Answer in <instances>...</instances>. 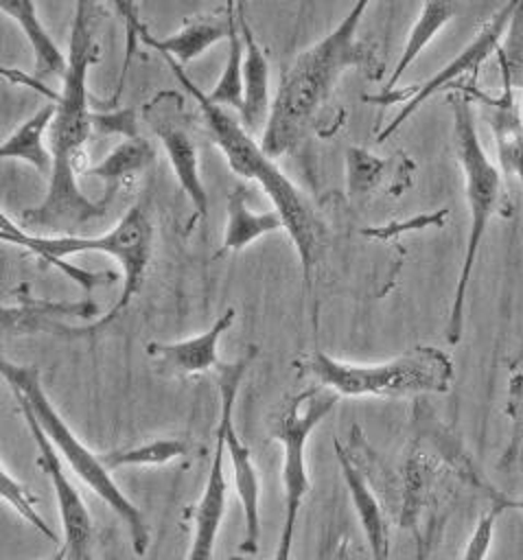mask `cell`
<instances>
[{"label": "cell", "instance_id": "cell-1", "mask_svg": "<svg viewBox=\"0 0 523 560\" xmlns=\"http://www.w3.org/2000/svg\"><path fill=\"white\" fill-rule=\"evenodd\" d=\"M101 13L103 7L96 2L74 4L68 70L61 79L57 112L48 129L53 171L46 197L20 214L22 223L28 228L74 234L77 228L103 219L107 212V206L85 197L77 182L81 175L79 160L83 158V147L92 133L94 109H90L88 101V70L101 59V44L96 39Z\"/></svg>", "mask_w": 523, "mask_h": 560}, {"label": "cell", "instance_id": "cell-2", "mask_svg": "<svg viewBox=\"0 0 523 560\" xmlns=\"http://www.w3.org/2000/svg\"><path fill=\"white\" fill-rule=\"evenodd\" d=\"M365 9V0L355 2L341 22L304 48L282 74L260 136V147L271 160L284 155L306 138L319 109L328 103L348 70H365L372 81L383 77L385 63L370 44L357 37Z\"/></svg>", "mask_w": 523, "mask_h": 560}, {"label": "cell", "instance_id": "cell-3", "mask_svg": "<svg viewBox=\"0 0 523 560\" xmlns=\"http://www.w3.org/2000/svg\"><path fill=\"white\" fill-rule=\"evenodd\" d=\"M168 68L173 70L175 79L182 83L184 90L197 101L206 129L219 151L225 155L230 168L243 177L254 179L260 184L265 195L271 199L274 210L282 217L284 232L289 234L300 265L304 284L311 289L313 282V269L319 262L322 249H324V236L326 225L315 212V208L309 203V199L302 195V190L280 171V166L263 151L260 142L252 138V133L241 125V120L232 118L225 107H219L206 98V92L199 90L190 77L184 72L182 66H177L173 59H166Z\"/></svg>", "mask_w": 523, "mask_h": 560}, {"label": "cell", "instance_id": "cell-4", "mask_svg": "<svg viewBox=\"0 0 523 560\" xmlns=\"http://www.w3.org/2000/svg\"><path fill=\"white\" fill-rule=\"evenodd\" d=\"M0 238L4 243H13L18 247L28 249L31 254L39 256L48 265L57 267L63 262L68 256L83 254V252H101L118 260L123 269V289L118 300L112 304V308L94 319L88 326H66L57 324L53 319H33L31 332H50V335H61L66 339H77V337H88L105 330L120 313L129 306V302L140 293L144 273L151 260L153 252V223L142 206H131L123 219L107 232L98 236H81V234H59V236H42L35 232H26L20 228L15 221L9 219L7 212L0 217Z\"/></svg>", "mask_w": 523, "mask_h": 560}, {"label": "cell", "instance_id": "cell-5", "mask_svg": "<svg viewBox=\"0 0 523 560\" xmlns=\"http://www.w3.org/2000/svg\"><path fill=\"white\" fill-rule=\"evenodd\" d=\"M300 376L335 392L339 398H405L446 394L453 381L451 357L433 346H414L387 361L350 363L322 350L302 352L291 361Z\"/></svg>", "mask_w": 523, "mask_h": 560}, {"label": "cell", "instance_id": "cell-6", "mask_svg": "<svg viewBox=\"0 0 523 560\" xmlns=\"http://www.w3.org/2000/svg\"><path fill=\"white\" fill-rule=\"evenodd\" d=\"M2 378L11 387V394L15 400H22L28 405V409L35 413L37 422L42 424L44 433L57 448V453L68 462L72 472L98 497L103 499L109 510H114L116 516L127 525L131 547L136 556H144L151 542V534L147 527V521L140 512V508L127 499V494L120 490V486L114 481L112 470L105 466L101 453L90 451L77 433L68 427V422L61 418V413L55 409L53 400L48 398L39 368L35 365H18L11 361H2Z\"/></svg>", "mask_w": 523, "mask_h": 560}, {"label": "cell", "instance_id": "cell-7", "mask_svg": "<svg viewBox=\"0 0 523 560\" xmlns=\"http://www.w3.org/2000/svg\"><path fill=\"white\" fill-rule=\"evenodd\" d=\"M451 116H453V142L457 162L464 175V195L468 208V234L466 247L460 265L457 284L453 291L451 311L444 326L446 343L455 346L464 332V302L473 273V265L477 260L479 245L484 241L486 228L492 214L501 208L503 201V177L497 164L488 158L481 147L475 116H473V98L466 92H455L449 96Z\"/></svg>", "mask_w": 523, "mask_h": 560}, {"label": "cell", "instance_id": "cell-8", "mask_svg": "<svg viewBox=\"0 0 523 560\" xmlns=\"http://www.w3.org/2000/svg\"><path fill=\"white\" fill-rule=\"evenodd\" d=\"M339 396L322 385H311L300 394L289 396L271 422V438L282 444V497L284 523L278 538L274 560H289L298 512L304 497L313 490L306 472V442L315 427L335 409Z\"/></svg>", "mask_w": 523, "mask_h": 560}, {"label": "cell", "instance_id": "cell-9", "mask_svg": "<svg viewBox=\"0 0 523 560\" xmlns=\"http://www.w3.org/2000/svg\"><path fill=\"white\" fill-rule=\"evenodd\" d=\"M258 354V346L249 343L245 352L228 363L217 365V387H219V422L217 429L223 433L232 477L236 486V494L243 508V538H241V551L254 553L258 549L260 540V479L258 470L252 462V453L247 444L239 438L234 427V402L239 387L252 365V361Z\"/></svg>", "mask_w": 523, "mask_h": 560}, {"label": "cell", "instance_id": "cell-10", "mask_svg": "<svg viewBox=\"0 0 523 560\" xmlns=\"http://www.w3.org/2000/svg\"><path fill=\"white\" fill-rule=\"evenodd\" d=\"M514 9H516V2H508L503 7H499L484 24L481 28L477 31V35L446 63L442 66L431 79H427L425 83L420 85H414V88H407L405 92L400 90H390V92H379V94H368L363 96L365 103H376V105H398L403 103V107L396 112V116L390 120V125L376 136L379 142L387 140L394 131H398V127L409 120L425 101H429L435 92L449 88L451 83H455L457 79L462 77H475L479 66L492 55L497 52V48L501 46L505 33H508V26H510V20L514 15Z\"/></svg>", "mask_w": 523, "mask_h": 560}, {"label": "cell", "instance_id": "cell-11", "mask_svg": "<svg viewBox=\"0 0 523 560\" xmlns=\"http://www.w3.org/2000/svg\"><path fill=\"white\" fill-rule=\"evenodd\" d=\"M144 120L160 140L171 168L186 192L188 201L195 208V219L188 223V228L197 219L208 217V190L199 175V158L197 147L190 136V131L184 125V112H182V98L179 94L171 90H162L144 105Z\"/></svg>", "mask_w": 523, "mask_h": 560}, {"label": "cell", "instance_id": "cell-12", "mask_svg": "<svg viewBox=\"0 0 523 560\" xmlns=\"http://www.w3.org/2000/svg\"><path fill=\"white\" fill-rule=\"evenodd\" d=\"M18 407L24 416V422L35 440L37 446V464L53 483L55 497H57V508H59V518H61V532H63V547L68 551V560H96L94 556V527H92V516L88 512V505L81 497V492L74 488V483L68 479L61 455L44 433L42 424L37 422L35 413L18 400Z\"/></svg>", "mask_w": 523, "mask_h": 560}, {"label": "cell", "instance_id": "cell-13", "mask_svg": "<svg viewBox=\"0 0 523 560\" xmlns=\"http://www.w3.org/2000/svg\"><path fill=\"white\" fill-rule=\"evenodd\" d=\"M236 311L228 308L217 322L188 339L179 341H149L144 352L153 365L168 376H195L217 370L219 361V339L234 324Z\"/></svg>", "mask_w": 523, "mask_h": 560}, {"label": "cell", "instance_id": "cell-14", "mask_svg": "<svg viewBox=\"0 0 523 560\" xmlns=\"http://www.w3.org/2000/svg\"><path fill=\"white\" fill-rule=\"evenodd\" d=\"M133 24H136L138 37L147 46L155 48L164 59H173L177 66L184 68L190 61H195L197 57H201L208 48H212L223 37L228 39L230 9L225 2V7H221V9L186 18L184 24L166 37H153L149 33V28L138 20V15L133 18Z\"/></svg>", "mask_w": 523, "mask_h": 560}, {"label": "cell", "instance_id": "cell-15", "mask_svg": "<svg viewBox=\"0 0 523 560\" xmlns=\"http://www.w3.org/2000/svg\"><path fill=\"white\" fill-rule=\"evenodd\" d=\"M223 457H225V440H223V433L217 429L214 453L208 468L206 486L190 512L195 529H193V540H190L186 560H214V542H217V534L228 505V481L223 470Z\"/></svg>", "mask_w": 523, "mask_h": 560}, {"label": "cell", "instance_id": "cell-16", "mask_svg": "<svg viewBox=\"0 0 523 560\" xmlns=\"http://www.w3.org/2000/svg\"><path fill=\"white\" fill-rule=\"evenodd\" d=\"M473 94L486 107L501 177H516L523 186V112L516 103V90L501 83V92L497 96L470 90V96Z\"/></svg>", "mask_w": 523, "mask_h": 560}, {"label": "cell", "instance_id": "cell-17", "mask_svg": "<svg viewBox=\"0 0 523 560\" xmlns=\"http://www.w3.org/2000/svg\"><path fill=\"white\" fill-rule=\"evenodd\" d=\"M236 22L239 33L243 37L245 57H243V103L239 109L241 125L254 133L258 127L267 122L271 98H269V61L265 57V50L256 42V35L245 18L243 7L236 2Z\"/></svg>", "mask_w": 523, "mask_h": 560}, {"label": "cell", "instance_id": "cell-18", "mask_svg": "<svg viewBox=\"0 0 523 560\" xmlns=\"http://www.w3.org/2000/svg\"><path fill=\"white\" fill-rule=\"evenodd\" d=\"M335 453H337V462H339L341 477L346 481L355 514L368 540L372 560H390V523L381 501L376 499L368 477L350 459V455L344 451V446L337 440H335Z\"/></svg>", "mask_w": 523, "mask_h": 560}, {"label": "cell", "instance_id": "cell-19", "mask_svg": "<svg viewBox=\"0 0 523 560\" xmlns=\"http://www.w3.org/2000/svg\"><path fill=\"white\" fill-rule=\"evenodd\" d=\"M0 11L9 15L24 33V37L31 44L33 50V77L39 81H46L48 77H61L68 70V57L61 52V48L55 44L46 26L39 22L37 7L28 0H2Z\"/></svg>", "mask_w": 523, "mask_h": 560}, {"label": "cell", "instance_id": "cell-20", "mask_svg": "<svg viewBox=\"0 0 523 560\" xmlns=\"http://www.w3.org/2000/svg\"><path fill=\"white\" fill-rule=\"evenodd\" d=\"M153 160H155V151L151 142H147L140 136L127 138L118 142L98 164L88 166L81 175L96 177L105 184V197L101 199V203L109 208L116 192L120 188H127Z\"/></svg>", "mask_w": 523, "mask_h": 560}, {"label": "cell", "instance_id": "cell-21", "mask_svg": "<svg viewBox=\"0 0 523 560\" xmlns=\"http://www.w3.org/2000/svg\"><path fill=\"white\" fill-rule=\"evenodd\" d=\"M249 188L247 184H236L228 192L225 203V232H223V247L221 252H241L256 238L271 234L276 230H284L282 217L276 210L254 212L247 208Z\"/></svg>", "mask_w": 523, "mask_h": 560}, {"label": "cell", "instance_id": "cell-22", "mask_svg": "<svg viewBox=\"0 0 523 560\" xmlns=\"http://www.w3.org/2000/svg\"><path fill=\"white\" fill-rule=\"evenodd\" d=\"M57 112V103L48 101L37 112H33L24 122H20L0 144L2 160H22L31 164L37 173L48 175L53 171V153L46 147L44 136L48 133L53 118Z\"/></svg>", "mask_w": 523, "mask_h": 560}, {"label": "cell", "instance_id": "cell-23", "mask_svg": "<svg viewBox=\"0 0 523 560\" xmlns=\"http://www.w3.org/2000/svg\"><path fill=\"white\" fill-rule=\"evenodd\" d=\"M460 11L457 4L451 2H425L420 7V13L407 35V44L390 74V79L383 83V88L379 92H390L394 90V85L398 83V79L405 74V70L416 61V57L425 50L427 44H431V39L442 31V26Z\"/></svg>", "mask_w": 523, "mask_h": 560}, {"label": "cell", "instance_id": "cell-24", "mask_svg": "<svg viewBox=\"0 0 523 560\" xmlns=\"http://www.w3.org/2000/svg\"><path fill=\"white\" fill-rule=\"evenodd\" d=\"M230 9V33H228V55L223 70L210 92H206V98L219 107H234L236 112L241 109L243 103V57H245V46L243 37L239 33V22H236V2H228Z\"/></svg>", "mask_w": 523, "mask_h": 560}, {"label": "cell", "instance_id": "cell-25", "mask_svg": "<svg viewBox=\"0 0 523 560\" xmlns=\"http://www.w3.org/2000/svg\"><path fill=\"white\" fill-rule=\"evenodd\" d=\"M188 451H190V444L182 438H158L142 444L101 453V457L105 466L114 472L125 466H162L188 455Z\"/></svg>", "mask_w": 523, "mask_h": 560}, {"label": "cell", "instance_id": "cell-26", "mask_svg": "<svg viewBox=\"0 0 523 560\" xmlns=\"http://www.w3.org/2000/svg\"><path fill=\"white\" fill-rule=\"evenodd\" d=\"M505 416L510 420V438L499 459L501 470L523 464V372L519 370H514L508 381Z\"/></svg>", "mask_w": 523, "mask_h": 560}, {"label": "cell", "instance_id": "cell-27", "mask_svg": "<svg viewBox=\"0 0 523 560\" xmlns=\"http://www.w3.org/2000/svg\"><path fill=\"white\" fill-rule=\"evenodd\" d=\"M501 83L523 90V2H516L503 44L497 48Z\"/></svg>", "mask_w": 523, "mask_h": 560}, {"label": "cell", "instance_id": "cell-28", "mask_svg": "<svg viewBox=\"0 0 523 560\" xmlns=\"http://www.w3.org/2000/svg\"><path fill=\"white\" fill-rule=\"evenodd\" d=\"M0 492H2V499L7 503L13 505V510L28 523L33 525L42 536H46L48 540H53L55 545H61L57 532L46 523V518L37 512L35 508V497L7 470V466L2 464V470H0Z\"/></svg>", "mask_w": 523, "mask_h": 560}, {"label": "cell", "instance_id": "cell-29", "mask_svg": "<svg viewBox=\"0 0 523 560\" xmlns=\"http://www.w3.org/2000/svg\"><path fill=\"white\" fill-rule=\"evenodd\" d=\"M385 171V162L361 147L346 149V179L348 192L352 197H361L372 190Z\"/></svg>", "mask_w": 523, "mask_h": 560}, {"label": "cell", "instance_id": "cell-30", "mask_svg": "<svg viewBox=\"0 0 523 560\" xmlns=\"http://www.w3.org/2000/svg\"><path fill=\"white\" fill-rule=\"evenodd\" d=\"M503 510L499 505H490L488 512H484L479 516V521L475 523L466 545H464V551L460 556V560H486L488 551H490V545H492V536H495V523H497V516L501 514Z\"/></svg>", "mask_w": 523, "mask_h": 560}, {"label": "cell", "instance_id": "cell-31", "mask_svg": "<svg viewBox=\"0 0 523 560\" xmlns=\"http://www.w3.org/2000/svg\"><path fill=\"white\" fill-rule=\"evenodd\" d=\"M92 129L98 133H118L127 138H138V116L133 107H114L103 112H92Z\"/></svg>", "mask_w": 523, "mask_h": 560}, {"label": "cell", "instance_id": "cell-32", "mask_svg": "<svg viewBox=\"0 0 523 560\" xmlns=\"http://www.w3.org/2000/svg\"><path fill=\"white\" fill-rule=\"evenodd\" d=\"M2 77H4V79H9V81H13V83H18V85H26V88H31V90L39 92L42 96H46V101H53V103H57V101H59V92L50 90L44 81L35 79L33 74H26V72L15 70V68H2Z\"/></svg>", "mask_w": 523, "mask_h": 560}, {"label": "cell", "instance_id": "cell-33", "mask_svg": "<svg viewBox=\"0 0 523 560\" xmlns=\"http://www.w3.org/2000/svg\"><path fill=\"white\" fill-rule=\"evenodd\" d=\"M492 503L499 505L501 510H516V512H523V497H503V494L492 492Z\"/></svg>", "mask_w": 523, "mask_h": 560}, {"label": "cell", "instance_id": "cell-34", "mask_svg": "<svg viewBox=\"0 0 523 560\" xmlns=\"http://www.w3.org/2000/svg\"><path fill=\"white\" fill-rule=\"evenodd\" d=\"M44 560H68V551H66L63 545H57V549L48 558H44Z\"/></svg>", "mask_w": 523, "mask_h": 560}, {"label": "cell", "instance_id": "cell-35", "mask_svg": "<svg viewBox=\"0 0 523 560\" xmlns=\"http://www.w3.org/2000/svg\"><path fill=\"white\" fill-rule=\"evenodd\" d=\"M521 363H523V346H521V350L516 352V357L512 359V363H510V370H512V372H514V370H519V365H521Z\"/></svg>", "mask_w": 523, "mask_h": 560}, {"label": "cell", "instance_id": "cell-36", "mask_svg": "<svg viewBox=\"0 0 523 560\" xmlns=\"http://www.w3.org/2000/svg\"><path fill=\"white\" fill-rule=\"evenodd\" d=\"M230 560H241V558H230Z\"/></svg>", "mask_w": 523, "mask_h": 560}]
</instances>
